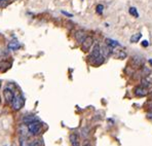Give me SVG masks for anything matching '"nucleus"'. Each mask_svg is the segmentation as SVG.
<instances>
[{"label": "nucleus", "instance_id": "nucleus-12", "mask_svg": "<svg viewBox=\"0 0 152 146\" xmlns=\"http://www.w3.org/2000/svg\"><path fill=\"white\" fill-rule=\"evenodd\" d=\"M106 44H107V45H109V47H110V48H112V49L119 45V43H118L116 40L110 39V38H107V39H106Z\"/></svg>", "mask_w": 152, "mask_h": 146}, {"label": "nucleus", "instance_id": "nucleus-21", "mask_svg": "<svg viewBox=\"0 0 152 146\" xmlns=\"http://www.w3.org/2000/svg\"><path fill=\"white\" fill-rule=\"evenodd\" d=\"M146 108H147L150 112H152V100L148 101V102L146 103Z\"/></svg>", "mask_w": 152, "mask_h": 146}, {"label": "nucleus", "instance_id": "nucleus-3", "mask_svg": "<svg viewBox=\"0 0 152 146\" xmlns=\"http://www.w3.org/2000/svg\"><path fill=\"white\" fill-rule=\"evenodd\" d=\"M134 94H135V96H137V97H146V96H148L149 91H148V89H147L146 87L140 86V87H136V88H135Z\"/></svg>", "mask_w": 152, "mask_h": 146}, {"label": "nucleus", "instance_id": "nucleus-24", "mask_svg": "<svg viewBox=\"0 0 152 146\" xmlns=\"http://www.w3.org/2000/svg\"><path fill=\"white\" fill-rule=\"evenodd\" d=\"M62 13L63 14H65V16H67V17H73V14H71V13H69V12H66V11H64V10H62Z\"/></svg>", "mask_w": 152, "mask_h": 146}, {"label": "nucleus", "instance_id": "nucleus-17", "mask_svg": "<svg viewBox=\"0 0 152 146\" xmlns=\"http://www.w3.org/2000/svg\"><path fill=\"white\" fill-rule=\"evenodd\" d=\"M27 131H28V127L25 128V126H21V127L19 128V132H20V134H21L22 136H26ZM28 132H29V131H28Z\"/></svg>", "mask_w": 152, "mask_h": 146}, {"label": "nucleus", "instance_id": "nucleus-13", "mask_svg": "<svg viewBox=\"0 0 152 146\" xmlns=\"http://www.w3.org/2000/svg\"><path fill=\"white\" fill-rule=\"evenodd\" d=\"M7 48L9 49H11V50H16V49H18L20 48V43H19L18 41H10V42L8 43Z\"/></svg>", "mask_w": 152, "mask_h": 146}, {"label": "nucleus", "instance_id": "nucleus-15", "mask_svg": "<svg viewBox=\"0 0 152 146\" xmlns=\"http://www.w3.org/2000/svg\"><path fill=\"white\" fill-rule=\"evenodd\" d=\"M128 11H130V13H131L133 17H135V18H139V13H138L137 8H135V7H131V8L128 9Z\"/></svg>", "mask_w": 152, "mask_h": 146}, {"label": "nucleus", "instance_id": "nucleus-4", "mask_svg": "<svg viewBox=\"0 0 152 146\" xmlns=\"http://www.w3.org/2000/svg\"><path fill=\"white\" fill-rule=\"evenodd\" d=\"M93 43H94V38H93L92 36H86L85 39H84V40L82 41V43H81V49H82L83 51H87L88 49L92 48Z\"/></svg>", "mask_w": 152, "mask_h": 146}, {"label": "nucleus", "instance_id": "nucleus-11", "mask_svg": "<svg viewBox=\"0 0 152 146\" xmlns=\"http://www.w3.org/2000/svg\"><path fill=\"white\" fill-rule=\"evenodd\" d=\"M114 56H115V58H117V59H125V57H126V53L124 52V50H122V49H117V50H114L113 51Z\"/></svg>", "mask_w": 152, "mask_h": 146}, {"label": "nucleus", "instance_id": "nucleus-29", "mask_svg": "<svg viewBox=\"0 0 152 146\" xmlns=\"http://www.w3.org/2000/svg\"><path fill=\"white\" fill-rule=\"evenodd\" d=\"M151 100H152V95H151Z\"/></svg>", "mask_w": 152, "mask_h": 146}, {"label": "nucleus", "instance_id": "nucleus-19", "mask_svg": "<svg viewBox=\"0 0 152 146\" xmlns=\"http://www.w3.org/2000/svg\"><path fill=\"white\" fill-rule=\"evenodd\" d=\"M103 9H104V6H103L102 4H98V5H97V12H98L99 14H102Z\"/></svg>", "mask_w": 152, "mask_h": 146}, {"label": "nucleus", "instance_id": "nucleus-14", "mask_svg": "<svg viewBox=\"0 0 152 146\" xmlns=\"http://www.w3.org/2000/svg\"><path fill=\"white\" fill-rule=\"evenodd\" d=\"M142 37V34L141 33H137V34H134L132 37H131V42L132 43H136L140 40V38Z\"/></svg>", "mask_w": 152, "mask_h": 146}, {"label": "nucleus", "instance_id": "nucleus-16", "mask_svg": "<svg viewBox=\"0 0 152 146\" xmlns=\"http://www.w3.org/2000/svg\"><path fill=\"white\" fill-rule=\"evenodd\" d=\"M35 120H37V118H36L34 115H30V116H28V117L24 118V121H25L26 124H30V122L35 121Z\"/></svg>", "mask_w": 152, "mask_h": 146}, {"label": "nucleus", "instance_id": "nucleus-22", "mask_svg": "<svg viewBox=\"0 0 152 146\" xmlns=\"http://www.w3.org/2000/svg\"><path fill=\"white\" fill-rule=\"evenodd\" d=\"M82 146H92L90 141H89V140H84L83 143H82Z\"/></svg>", "mask_w": 152, "mask_h": 146}, {"label": "nucleus", "instance_id": "nucleus-25", "mask_svg": "<svg viewBox=\"0 0 152 146\" xmlns=\"http://www.w3.org/2000/svg\"><path fill=\"white\" fill-rule=\"evenodd\" d=\"M142 45H143V47H145V48H146V47H148V41H147V40H144V41L142 42Z\"/></svg>", "mask_w": 152, "mask_h": 146}, {"label": "nucleus", "instance_id": "nucleus-26", "mask_svg": "<svg viewBox=\"0 0 152 146\" xmlns=\"http://www.w3.org/2000/svg\"><path fill=\"white\" fill-rule=\"evenodd\" d=\"M148 117H149V118H152V113H148Z\"/></svg>", "mask_w": 152, "mask_h": 146}, {"label": "nucleus", "instance_id": "nucleus-8", "mask_svg": "<svg viewBox=\"0 0 152 146\" xmlns=\"http://www.w3.org/2000/svg\"><path fill=\"white\" fill-rule=\"evenodd\" d=\"M69 140H70V143L72 146H80V141H79V137L78 135L73 133L69 136Z\"/></svg>", "mask_w": 152, "mask_h": 146}, {"label": "nucleus", "instance_id": "nucleus-7", "mask_svg": "<svg viewBox=\"0 0 152 146\" xmlns=\"http://www.w3.org/2000/svg\"><path fill=\"white\" fill-rule=\"evenodd\" d=\"M112 48H110L109 45H107V44H104L103 47H102V49H101V53H102V56L104 57V58H108L112 52H113V50H112Z\"/></svg>", "mask_w": 152, "mask_h": 146}, {"label": "nucleus", "instance_id": "nucleus-6", "mask_svg": "<svg viewBox=\"0 0 152 146\" xmlns=\"http://www.w3.org/2000/svg\"><path fill=\"white\" fill-rule=\"evenodd\" d=\"M74 37H75V40L78 42V43H82V41H83V40L85 39V37H86V34H85L84 31H82V30H78V31H76L75 32Z\"/></svg>", "mask_w": 152, "mask_h": 146}, {"label": "nucleus", "instance_id": "nucleus-10", "mask_svg": "<svg viewBox=\"0 0 152 146\" xmlns=\"http://www.w3.org/2000/svg\"><path fill=\"white\" fill-rule=\"evenodd\" d=\"M132 65L134 66V68H139V67H142L143 65V60L139 57H134L132 59Z\"/></svg>", "mask_w": 152, "mask_h": 146}, {"label": "nucleus", "instance_id": "nucleus-2", "mask_svg": "<svg viewBox=\"0 0 152 146\" xmlns=\"http://www.w3.org/2000/svg\"><path fill=\"white\" fill-rule=\"evenodd\" d=\"M28 131L32 135H37L41 131V124L38 120H35V121H32V122L28 124Z\"/></svg>", "mask_w": 152, "mask_h": 146}, {"label": "nucleus", "instance_id": "nucleus-23", "mask_svg": "<svg viewBox=\"0 0 152 146\" xmlns=\"http://www.w3.org/2000/svg\"><path fill=\"white\" fill-rule=\"evenodd\" d=\"M87 132H88V129H87V130H85V129H84V130H82V135H83V137H86V136L88 135V133H87Z\"/></svg>", "mask_w": 152, "mask_h": 146}, {"label": "nucleus", "instance_id": "nucleus-18", "mask_svg": "<svg viewBox=\"0 0 152 146\" xmlns=\"http://www.w3.org/2000/svg\"><path fill=\"white\" fill-rule=\"evenodd\" d=\"M31 146H43V142H42L41 139H36V140H33L32 141Z\"/></svg>", "mask_w": 152, "mask_h": 146}, {"label": "nucleus", "instance_id": "nucleus-20", "mask_svg": "<svg viewBox=\"0 0 152 146\" xmlns=\"http://www.w3.org/2000/svg\"><path fill=\"white\" fill-rule=\"evenodd\" d=\"M7 0H0V8H5L7 6Z\"/></svg>", "mask_w": 152, "mask_h": 146}, {"label": "nucleus", "instance_id": "nucleus-5", "mask_svg": "<svg viewBox=\"0 0 152 146\" xmlns=\"http://www.w3.org/2000/svg\"><path fill=\"white\" fill-rule=\"evenodd\" d=\"M3 96H4V99H5V101H6L7 103H11L12 100H13V98H14V94H13V92H12L10 89L6 88V89L3 91Z\"/></svg>", "mask_w": 152, "mask_h": 146}, {"label": "nucleus", "instance_id": "nucleus-28", "mask_svg": "<svg viewBox=\"0 0 152 146\" xmlns=\"http://www.w3.org/2000/svg\"><path fill=\"white\" fill-rule=\"evenodd\" d=\"M0 87H1V82H0Z\"/></svg>", "mask_w": 152, "mask_h": 146}, {"label": "nucleus", "instance_id": "nucleus-9", "mask_svg": "<svg viewBox=\"0 0 152 146\" xmlns=\"http://www.w3.org/2000/svg\"><path fill=\"white\" fill-rule=\"evenodd\" d=\"M31 144H32V140L27 136L20 137V146H31Z\"/></svg>", "mask_w": 152, "mask_h": 146}, {"label": "nucleus", "instance_id": "nucleus-27", "mask_svg": "<svg viewBox=\"0 0 152 146\" xmlns=\"http://www.w3.org/2000/svg\"><path fill=\"white\" fill-rule=\"evenodd\" d=\"M149 63H150V64L152 65V59H150V60H149Z\"/></svg>", "mask_w": 152, "mask_h": 146}, {"label": "nucleus", "instance_id": "nucleus-1", "mask_svg": "<svg viewBox=\"0 0 152 146\" xmlns=\"http://www.w3.org/2000/svg\"><path fill=\"white\" fill-rule=\"evenodd\" d=\"M24 105H25V99L22 95L14 96L12 102H11V106H12L13 110H20L21 108H23Z\"/></svg>", "mask_w": 152, "mask_h": 146}]
</instances>
